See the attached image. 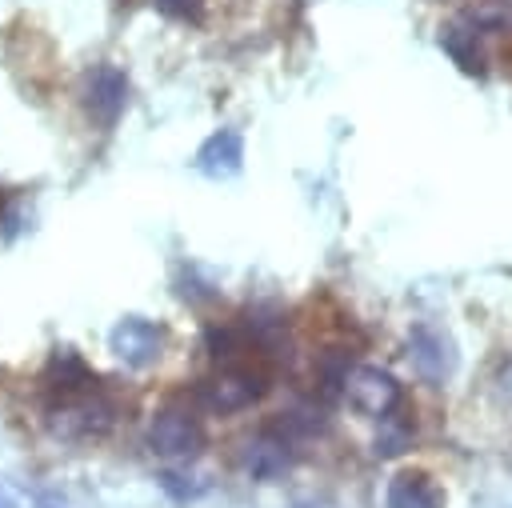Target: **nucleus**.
<instances>
[{
	"instance_id": "nucleus-1",
	"label": "nucleus",
	"mask_w": 512,
	"mask_h": 508,
	"mask_svg": "<svg viewBox=\"0 0 512 508\" xmlns=\"http://www.w3.org/2000/svg\"><path fill=\"white\" fill-rule=\"evenodd\" d=\"M264 392H268V376H264L260 368L232 364V368H220L216 376L200 380L196 404H200L204 412H212V416H232V412L252 408Z\"/></svg>"
},
{
	"instance_id": "nucleus-2",
	"label": "nucleus",
	"mask_w": 512,
	"mask_h": 508,
	"mask_svg": "<svg viewBox=\"0 0 512 508\" xmlns=\"http://www.w3.org/2000/svg\"><path fill=\"white\" fill-rule=\"evenodd\" d=\"M116 424V404L104 396H64L48 408L44 428L60 440H92Z\"/></svg>"
},
{
	"instance_id": "nucleus-3",
	"label": "nucleus",
	"mask_w": 512,
	"mask_h": 508,
	"mask_svg": "<svg viewBox=\"0 0 512 508\" xmlns=\"http://www.w3.org/2000/svg\"><path fill=\"white\" fill-rule=\"evenodd\" d=\"M148 444L160 452V456H176V460H188L204 448V424L192 408H180V404H164L152 412L148 420Z\"/></svg>"
},
{
	"instance_id": "nucleus-4",
	"label": "nucleus",
	"mask_w": 512,
	"mask_h": 508,
	"mask_svg": "<svg viewBox=\"0 0 512 508\" xmlns=\"http://www.w3.org/2000/svg\"><path fill=\"white\" fill-rule=\"evenodd\" d=\"M80 100H84V112L100 124V128H112L128 104V76L116 68V64H92L84 72V84H80Z\"/></svg>"
},
{
	"instance_id": "nucleus-5",
	"label": "nucleus",
	"mask_w": 512,
	"mask_h": 508,
	"mask_svg": "<svg viewBox=\"0 0 512 508\" xmlns=\"http://www.w3.org/2000/svg\"><path fill=\"white\" fill-rule=\"evenodd\" d=\"M344 396H348L364 416H376V420H384V416H392V412L400 408V384H396L384 368H372V364H360V368L348 372Z\"/></svg>"
},
{
	"instance_id": "nucleus-6",
	"label": "nucleus",
	"mask_w": 512,
	"mask_h": 508,
	"mask_svg": "<svg viewBox=\"0 0 512 508\" xmlns=\"http://www.w3.org/2000/svg\"><path fill=\"white\" fill-rule=\"evenodd\" d=\"M108 344H112V352H116L124 364L148 368V364H156V356H160V348H164V332H160L152 320L124 316V320L112 328Z\"/></svg>"
},
{
	"instance_id": "nucleus-7",
	"label": "nucleus",
	"mask_w": 512,
	"mask_h": 508,
	"mask_svg": "<svg viewBox=\"0 0 512 508\" xmlns=\"http://www.w3.org/2000/svg\"><path fill=\"white\" fill-rule=\"evenodd\" d=\"M240 464H244V472H248L252 480H272V476H280V472L292 464L288 440L276 436V432H256L252 440H244Z\"/></svg>"
},
{
	"instance_id": "nucleus-8",
	"label": "nucleus",
	"mask_w": 512,
	"mask_h": 508,
	"mask_svg": "<svg viewBox=\"0 0 512 508\" xmlns=\"http://www.w3.org/2000/svg\"><path fill=\"white\" fill-rule=\"evenodd\" d=\"M388 508H444L440 488L424 472H396L388 480Z\"/></svg>"
},
{
	"instance_id": "nucleus-9",
	"label": "nucleus",
	"mask_w": 512,
	"mask_h": 508,
	"mask_svg": "<svg viewBox=\"0 0 512 508\" xmlns=\"http://www.w3.org/2000/svg\"><path fill=\"white\" fill-rule=\"evenodd\" d=\"M240 160H244V144H240V136H236L232 128H220V132L208 136L204 148L196 152V164H200V172H208V176H232V172L240 168Z\"/></svg>"
},
{
	"instance_id": "nucleus-10",
	"label": "nucleus",
	"mask_w": 512,
	"mask_h": 508,
	"mask_svg": "<svg viewBox=\"0 0 512 508\" xmlns=\"http://www.w3.org/2000/svg\"><path fill=\"white\" fill-rule=\"evenodd\" d=\"M48 384H52V388L60 392V400H64V396H84V392L96 384V376H92V368H88L76 352H60V356L52 360Z\"/></svg>"
},
{
	"instance_id": "nucleus-11",
	"label": "nucleus",
	"mask_w": 512,
	"mask_h": 508,
	"mask_svg": "<svg viewBox=\"0 0 512 508\" xmlns=\"http://www.w3.org/2000/svg\"><path fill=\"white\" fill-rule=\"evenodd\" d=\"M380 424H384V432L376 436V452L380 456H396V452H404L412 444V424L408 420H396V412L384 416Z\"/></svg>"
},
{
	"instance_id": "nucleus-12",
	"label": "nucleus",
	"mask_w": 512,
	"mask_h": 508,
	"mask_svg": "<svg viewBox=\"0 0 512 508\" xmlns=\"http://www.w3.org/2000/svg\"><path fill=\"white\" fill-rule=\"evenodd\" d=\"M168 20H180V24H200L204 16V0H152Z\"/></svg>"
},
{
	"instance_id": "nucleus-13",
	"label": "nucleus",
	"mask_w": 512,
	"mask_h": 508,
	"mask_svg": "<svg viewBox=\"0 0 512 508\" xmlns=\"http://www.w3.org/2000/svg\"><path fill=\"white\" fill-rule=\"evenodd\" d=\"M0 508H12V500H8V496H4V492H0Z\"/></svg>"
},
{
	"instance_id": "nucleus-14",
	"label": "nucleus",
	"mask_w": 512,
	"mask_h": 508,
	"mask_svg": "<svg viewBox=\"0 0 512 508\" xmlns=\"http://www.w3.org/2000/svg\"><path fill=\"white\" fill-rule=\"evenodd\" d=\"M40 508H52V504H40Z\"/></svg>"
}]
</instances>
